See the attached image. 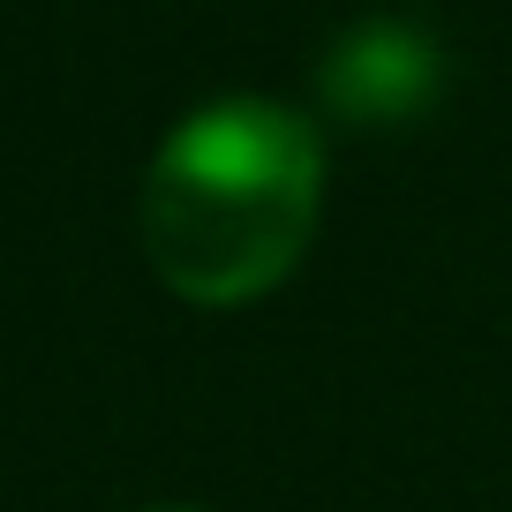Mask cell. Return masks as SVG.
Segmentation results:
<instances>
[{
  "label": "cell",
  "instance_id": "6da1fadb",
  "mask_svg": "<svg viewBox=\"0 0 512 512\" xmlns=\"http://www.w3.org/2000/svg\"><path fill=\"white\" fill-rule=\"evenodd\" d=\"M324 204L317 128L272 98H219L189 113L144 174V256L151 272L204 309L272 294L309 249Z\"/></svg>",
  "mask_w": 512,
  "mask_h": 512
},
{
  "label": "cell",
  "instance_id": "7a4b0ae2",
  "mask_svg": "<svg viewBox=\"0 0 512 512\" xmlns=\"http://www.w3.org/2000/svg\"><path fill=\"white\" fill-rule=\"evenodd\" d=\"M317 83L347 121H407L437 91V46L415 23H362L332 46Z\"/></svg>",
  "mask_w": 512,
  "mask_h": 512
},
{
  "label": "cell",
  "instance_id": "3957f363",
  "mask_svg": "<svg viewBox=\"0 0 512 512\" xmlns=\"http://www.w3.org/2000/svg\"><path fill=\"white\" fill-rule=\"evenodd\" d=\"M144 512H189V505H144Z\"/></svg>",
  "mask_w": 512,
  "mask_h": 512
}]
</instances>
